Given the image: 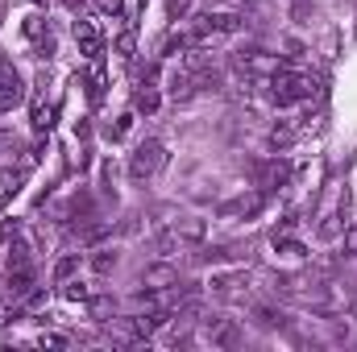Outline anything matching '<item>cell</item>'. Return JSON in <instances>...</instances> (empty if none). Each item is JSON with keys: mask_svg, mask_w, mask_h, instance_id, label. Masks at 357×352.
<instances>
[{"mask_svg": "<svg viewBox=\"0 0 357 352\" xmlns=\"http://www.w3.org/2000/svg\"><path fill=\"white\" fill-rule=\"evenodd\" d=\"M154 245H158V253H187V249L204 245V220H195V216L178 220V224L162 228V232L154 237Z\"/></svg>", "mask_w": 357, "mask_h": 352, "instance_id": "obj_1", "label": "cell"}, {"mask_svg": "<svg viewBox=\"0 0 357 352\" xmlns=\"http://www.w3.org/2000/svg\"><path fill=\"white\" fill-rule=\"evenodd\" d=\"M316 91V83L307 79V75H299V71H278V75H270V95H274V104L278 108H287V104H299V99H307Z\"/></svg>", "mask_w": 357, "mask_h": 352, "instance_id": "obj_2", "label": "cell"}, {"mask_svg": "<svg viewBox=\"0 0 357 352\" xmlns=\"http://www.w3.org/2000/svg\"><path fill=\"white\" fill-rule=\"evenodd\" d=\"M162 166H167V145H162V141H154V137H150V141H142V145L129 154V178H133V182L154 178Z\"/></svg>", "mask_w": 357, "mask_h": 352, "instance_id": "obj_3", "label": "cell"}, {"mask_svg": "<svg viewBox=\"0 0 357 352\" xmlns=\"http://www.w3.org/2000/svg\"><path fill=\"white\" fill-rule=\"evenodd\" d=\"M241 29H245V17H237V13H204L199 17V46H208L225 33H241Z\"/></svg>", "mask_w": 357, "mask_h": 352, "instance_id": "obj_4", "label": "cell"}, {"mask_svg": "<svg viewBox=\"0 0 357 352\" xmlns=\"http://www.w3.org/2000/svg\"><path fill=\"white\" fill-rule=\"evenodd\" d=\"M208 344L212 349H225V352H233V349H241L245 344V332H241V323L237 319H208Z\"/></svg>", "mask_w": 357, "mask_h": 352, "instance_id": "obj_5", "label": "cell"}, {"mask_svg": "<svg viewBox=\"0 0 357 352\" xmlns=\"http://www.w3.org/2000/svg\"><path fill=\"white\" fill-rule=\"evenodd\" d=\"M237 67H241L245 79H254V75H278V71H282V58L270 54V50H250V54L237 58Z\"/></svg>", "mask_w": 357, "mask_h": 352, "instance_id": "obj_6", "label": "cell"}, {"mask_svg": "<svg viewBox=\"0 0 357 352\" xmlns=\"http://www.w3.org/2000/svg\"><path fill=\"white\" fill-rule=\"evenodd\" d=\"M262 207H266V191H250V195L229 199V203L220 207V216H241V220H254V216H262Z\"/></svg>", "mask_w": 357, "mask_h": 352, "instance_id": "obj_7", "label": "cell"}, {"mask_svg": "<svg viewBox=\"0 0 357 352\" xmlns=\"http://www.w3.org/2000/svg\"><path fill=\"white\" fill-rule=\"evenodd\" d=\"M21 99H25V83H21L17 71H8L0 79V116H8L13 108H21Z\"/></svg>", "mask_w": 357, "mask_h": 352, "instance_id": "obj_8", "label": "cell"}, {"mask_svg": "<svg viewBox=\"0 0 357 352\" xmlns=\"http://www.w3.org/2000/svg\"><path fill=\"white\" fill-rule=\"evenodd\" d=\"M29 286H33V269H29V265L8 269V278H4V294H8V298H25Z\"/></svg>", "mask_w": 357, "mask_h": 352, "instance_id": "obj_9", "label": "cell"}, {"mask_svg": "<svg viewBox=\"0 0 357 352\" xmlns=\"http://www.w3.org/2000/svg\"><path fill=\"white\" fill-rule=\"evenodd\" d=\"M75 42H79V50L88 54L91 63H100V33H96L91 21H75Z\"/></svg>", "mask_w": 357, "mask_h": 352, "instance_id": "obj_10", "label": "cell"}, {"mask_svg": "<svg viewBox=\"0 0 357 352\" xmlns=\"http://www.w3.org/2000/svg\"><path fill=\"white\" fill-rule=\"evenodd\" d=\"M241 286H250V273H245V269H233V273H212V290H216V294H237Z\"/></svg>", "mask_w": 357, "mask_h": 352, "instance_id": "obj_11", "label": "cell"}, {"mask_svg": "<svg viewBox=\"0 0 357 352\" xmlns=\"http://www.w3.org/2000/svg\"><path fill=\"white\" fill-rule=\"evenodd\" d=\"M254 175L262 178V186H282V182L291 178V166L274 158V162H262V166H254Z\"/></svg>", "mask_w": 357, "mask_h": 352, "instance_id": "obj_12", "label": "cell"}, {"mask_svg": "<svg viewBox=\"0 0 357 352\" xmlns=\"http://www.w3.org/2000/svg\"><path fill=\"white\" fill-rule=\"evenodd\" d=\"M195 88H199V83H195V75H191V71H183V67H178L175 75H171V83H167V91H171L175 99H187V95H195Z\"/></svg>", "mask_w": 357, "mask_h": 352, "instance_id": "obj_13", "label": "cell"}, {"mask_svg": "<svg viewBox=\"0 0 357 352\" xmlns=\"http://www.w3.org/2000/svg\"><path fill=\"white\" fill-rule=\"evenodd\" d=\"M237 257H241V249H233V245H220V249L195 253V262H199V265H220V262H237Z\"/></svg>", "mask_w": 357, "mask_h": 352, "instance_id": "obj_14", "label": "cell"}, {"mask_svg": "<svg viewBox=\"0 0 357 352\" xmlns=\"http://www.w3.org/2000/svg\"><path fill=\"white\" fill-rule=\"evenodd\" d=\"M142 278H146L150 286H178V273L171 269V265H150Z\"/></svg>", "mask_w": 357, "mask_h": 352, "instance_id": "obj_15", "label": "cell"}, {"mask_svg": "<svg viewBox=\"0 0 357 352\" xmlns=\"http://www.w3.org/2000/svg\"><path fill=\"white\" fill-rule=\"evenodd\" d=\"M25 182V170H0V199H13Z\"/></svg>", "mask_w": 357, "mask_h": 352, "instance_id": "obj_16", "label": "cell"}, {"mask_svg": "<svg viewBox=\"0 0 357 352\" xmlns=\"http://www.w3.org/2000/svg\"><path fill=\"white\" fill-rule=\"evenodd\" d=\"M133 108H137V112H146V116H150V112H158V91L150 88V83H142V91L133 95Z\"/></svg>", "mask_w": 357, "mask_h": 352, "instance_id": "obj_17", "label": "cell"}, {"mask_svg": "<svg viewBox=\"0 0 357 352\" xmlns=\"http://www.w3.org/2000/svg\"><path fill=\"white\" fill-rule=\"evenodd\" d=\"M108 232H112V224H108V220H100V224H84V228H79V241H84V245H100Z\"/></svg>", "mask_w": 357, "mask_h": 352, "instance_id": "obj_18", "label": "cell"}, {"mask_svg": "<svg viewBox=\"0 0 357 352\" xmlns=\"http://www.w3.org/2000/svg\"><path fill=\"white\" fill-rule=\"evenodd\" d=\"M75 273H79V253L59 257V265H54V282H67V278H75Z\"/></svg>", "mask_w": 357, "mask_h": 352, "instance_id": "obj_19", "label": "cell"}, {"mask_svg": "<svg viewBox=\"0 0 357 352\" xmlns=\"http://www.w3.org/2000/svg\"><path fill=\"white\" fill-rule=\"evenodd\" d=\"M63 298H67V303H88L91 294L79 278H67V282H63Z\"/></svg>", "mask_w": 357, "mask_h": 352, "instance_id": "obj_20", "label": "cell"}, {"mask_svg": "<svg viewBox=\"0 0 357 352\" xmlns=\"http://www.w3.org/2000/svg\"><path fill=\"white\" fill-rule=\"evenodd\" d=\"M91 269H96L100 278H104V273H112V269H116V253H112V249H96V257H91Z\"/></svg>", "mask_w": 357, "mask_h": 352, "instance_id": "obj_21", "label": "cell"}, {"mask_svg": "<svg viewBox=\"0 0 357 352\" xmlns=\"http://www.w3.org/2000/svg\"><path fill=\"white\" fill-rule=\"evenodd\" d=\"M254 319L262 323V328H282V311H274V307H254Z\"/></svg>", "mask_w": 357, "mask_h": 352, "instance_id": "obj_22", "label": "cell"}, {"mask_svg": "<svg viewBox=\"0 0 357 352\" xmlns=\"http://www.w3.org/2000/svg\"><path fill=\"white\" fill-rule=\"evenodd\" d=\"M88 307H91V315H96V319H104V315H112V311H116V303H112V298H104V294L88 298Z\"/></svg>", "mask_w": 357, "mask_h": 352, "instance_id": "obj_23", "label": "cell"}, {"mask_svg": "<svg viewBox=\"0 0 357 352\" xmlns=\"http://www.w3.org/2000/svg\"><path fill=\"white\" fill-rule=\"evenodd\" d=\"M4 262H8V269H21V265H29V249L17 241V245L8 249V257H4Z\"/></svg>", "mask_w": 357, "mask_h": 352, "instance_id": "obj_24", "label": "cell"}, {"mask_svg": "<svg viewBox=\"0 0 357 352\" xmlns=\"http://www.w3.org/2000/svg\"><path fill=\"white\" fill-rule=\"evenodd\" d=\"M129 129H133V116H129V112H125V116H121V120H116V125H108V137H112V141H121V137H125V133H129Z\"/></svg>", "mask_w": 357, "mask_h": 352, "instance_id": "obj_25", "label": "cell"}, {"mask_svg": "<svg viewBox=\"0 0 357 352\" xmlns=\"http://www.w3.org/2000/svg\"><path fill=\"white\" fill-rule=\"evenodd\" d=\"M270 141H274V145H291V141H295V129H287V125H278V129L270 133Z\"/></svg>", "mask_w": 357, "mask_h": 352, "instance_id": "obj_26", "label": "cell"}, {"mask_svg": "<svg viewBox=\"0 0 357 352\" xmlns=\"http://www.w3.org/2000/svg\"><path fill=\"white\" fill-rule=\"evenodd\" d=\"M116 50H121V58H129L133 54V33H121L116 38Z\"/></svg>", "mask_w": 357, "mask_h": 352, "instance_id": "obj_27", "label": "cell"}, {"mask_svg": "<svg viewBox=\"0 0 357 352\" xmlns=\"http://www.w3.org/2000/svg\"><path fill=\"white\" fill-rule=\"evenodd\" d=\"M91 4H96L100 13H121V8H125V0H91Z\"/></svg>", "mask_w": 357, "mask_h": 352, "instance_id": "obj_28", "label": "cell"}, {"mask_svg": "<svg viewBox=\"0 0 357 352\" xmlns=\"http://www.w3.org/2000/svg\"><path fill=\"white\" fill-rule=\"evenodd\" d=\"M183 8H187V0H167V13L171 17H183Z\"/></svg>", "mask_w": 357, "mask_h": 352, "instance_id": "obj_29", "label": "cell"}, {"mask_svg": "<svg viewBox=\"0 0 357 352\" xmlns=\"http://www.w3.org/2000/svg\"><path fill=\"white\" fill-rule=\"evenodd\" d=\"M13 145H17V137L8 129H0V150H13Z\"/></svg>", "mask_w": 357, "mask_h": 352, "instance_id": "obj_30", "label": "cell"}, {"mask_svg": "<svg viewBox=\"0 0 357 352\" xmlns=\"http://www.w3.org/2000/svg\"><path fill=\"white\" fill-rule=\"evenodd\" d=\"M345 249H349V253H357V228H349V237H345Z\"/></svg>", "mask_w": 357, "mask_h": 352, "instance_id": "obj_31", "label": "cell"}, {"mask_svg": "<svg viewBox=\"0 0 357 352\" xmlns=\"http://www.w3.org/2000/svg\"><path fill=\"white\" fill-rule=\"evenodd\" d=\"M8 71H13V67H8V58H0V79H4Z\"/></svg>", "mask_w": 357, "mask_h": 352, "instance_id": "obj_32", "label": "cell"}, {"mask_svg": "<svg viewBox=\"0 0 357 352\" xmlns=\"http://www.w3.org/2000/svg\"><path fill=\"white\" fill-rule=\"evenodd\" d=\"M33 4H42V0H33Z\"/></svg>", "mask_w": 357, "mask_h": 352, "instance_id": "obj_33", "label": "cell"}]
</instances>
